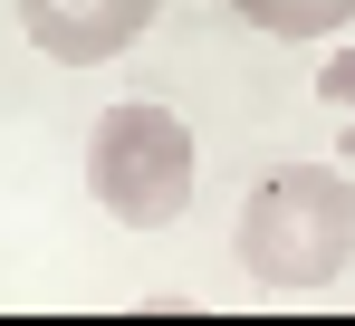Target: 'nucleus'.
I'll list each match as a JSON object with an SVG mask.
<instances>
[{
  "mask_svg": "<svg viewBox=\"0 0 355 326\" xmlns=\"http://www.w3.org/2000/svg\"><path fill=\"white\" fill-rule=\"evenodd\" d=\"M231 259L279 298H317L336 288L355 259V182L327 163H279L231 221Z\"/></svg>",
  "mask_w": 355,
  "mask_h": 326,
  "instance_id": "f257e3e1",
  "label": "nucleus"
},
{
  "mask_svg": "<svg viewBox=\"0 0 355 326\" xmlns=\"http://www.w3.org/2000/svg\"><path fill=\"white\" fill-rule=\"evenodd\" d=\"M192 173H202V144H192V125L173 106H144V96H125V106L96 115V135H87V192H96V212L125 221V230H173L192 212Z\"/></svg>",
  "mask_w": 355,
  "mask_h": 326,
  "instance_id": "f03ea898",
  "label": "nucleus"
},
{
  "mask_svg": "<svg viewBox=\"0 0 355 326\" xmlns=\"http://www.w3.org/2000/svg\"><path fill=\"white\" fill-rule=\"evenodd\" d=\"M164 0H19V39L58 67H106L154 29Z\"/></svg>",
  "mask_w": 355,
  "mask_h": 326,
  "instance_id": "7ed1b4c3",
  "label": "nucleus"
},
{
  "mask_svg": "<svg viewBox=\"0 0 355 326\" xmlns=\"http://www.w3.org/2000/svg\"><path fill=\"white\" fill-rule=\"evenodd\" d=\"M250 29H269V39H336L355 19V0H231Z\"/></svg>",
  "mask_w": 355,
  "mask_h": 326,
  "instance_id": "20e7f679",
  "label": "nucleus"
},
{
  "mask_svg": "<svg viewBox=\"0 0 355 326\" xmlns=\"http://www.w3.org/2000/svg\"><path fill=\"white\" fill-rule=\"evenodd\" d=\"M317 106H327V125H336V154L355 163V49H336L327 67H317Z\"/></svg>",
  "mask_w": 355,
  "mask_h": 326,
  "instance_id": "39448f33",
  "label": "nucleus"
}]
</instances>
